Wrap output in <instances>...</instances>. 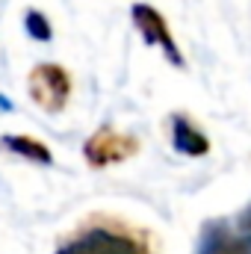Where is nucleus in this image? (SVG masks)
I'll return each instance as SVG.
<instances>
[{
  "label": "nucleus",
  "mask_w": 251,
  "mask_h": 254,
  "mask_svg": "<svg viewBox=\"0 0 251 254\" xmlns=\"http://www.w3.org/2000/svg\"><path fill=\"white\" fill-rule=\"evenodd\" d=\"M54 254H154V243L119 216L92 213L57 243Z\"/></svg>",
  "instance_id": "1"
},
{
  "label": "nucleus",
  "mask_w": 251,
  "mask_h": 254,
  "mask_svg": "<svg viewBox=\"0 0 251 254\" xmlns=\"http://www.w3.org/2000/svg\"><path fill=\"white\" fill-rule=\"evenodd\" d=\"M71 89H74V80L68 74V68L57 63H39L33 65V71L27 74V92H30V101L42 110V113H63L68 98H71Z\"/></svg>",
  "instance_id": "2"
},
{
  "label": "nucleus",
  "mask_w": 251,
  "mask_h": 254,
  "mask_svg": "<svg viewBox=\"0 0 251 254\" xmlns=\"http://www.w3.org/2000/svg\"><path fill=\"white\" fill-rule=\"evenodd\" d=\"M139 154V139L133 133L116 130L113 125L98 127L86 142H83V157L92 169H107L116 163H125Z\"/></svg>",
  "instance_id": "3"
},
{
  "label": "nucleus",
  "mask_w": 251,
  "mask_h": 254,
  "mask_svg": "<svg viewBox=\"0 0 251 254\" xmlns=\"http://www.w3.org/2000/svg\"><path fill=\"white\" fill-rule=\"evenodd\" d=\"M130 18H133L136 30L142 33L145 45L160 48L169 63L178 65V68H184V54H181V48H178V42H175V36H172L166 18H163L154 6H148V3H133V6H130Z\"/></svg>",
  "instance_id": "4"
},
{
  "label": "nucleus",
  "mask_w": 251,
  "mask_h": 254,
  "mask_svg": "<svg viewBox=\"0 0 251 254\" xmlns=\"http://www.w3.org/2000/svg\"><path fill=\"white\" fill-rule=\"evenodd\" d=\"M195 254H251V234L225 219H210L198 234Z\"/></svg>",
  "instance_id": "5"
},
{
  "label": "nucleus",
  "mask_w": 251,
  "mask_h": 254,
  "mask_svg": "<svg viewBox=\"0 0 251 254\" xmlns=\"http://www.w3.org/2000/svg\"><path fill=\"white\" fill-rule=\"evenodd\" d=\"M169 130H172V145H175L178 154H184V157H204L210 151V139L184 113H175L169 119Z\"/></svg>",
  "instance_id": "6"
},
{
  "label": "nucleus",
  "mask_w": 251,
  "mask_h": 254,
  "mask_svg": "<svg viewBox=\"0 0 251 254\" xmlns=\"http://www.w3.org/2000/svg\"><path fill=\"white\" fill-rule=\"evenodd\" d=\"M0 151L15 154V157H24L30 163H39V166H51L54 163V151L42 139L27 136V133H3L0 136Z\"/></svg>",
  "instance_id": "7"
},
{
  "label": "nucleus",
  "mask_w": 251,
  "mask_h": 254,
  "mask_svg": "<svg viewBox=\"0 0 251 254\" xmlns=\"http://www.w3.org/2000/svg\"><path fill=\"white\" fill-rule=\"evenodd\" d=\"M24 27H27V33H30L33 39H39V42H51V39H54L51 21H48L39 9H30V12L24 15Z\"/></svg>",
  "instance_id": "8"
},
{
  "label": "nucleus",
  "mask_w": 251,
  "mask_h": 254,
  "mask_svg": "<svg viewBox=\"0 0 251 254\" xmlns=\"http://www.w3.org/2000/svg\"><path fill=\"white\" fill-rule=\"evenodd\" d=\"M240 228H243V231H249V234H251V204L246 207V210H243V216H240Z\"/></svg>",
  "instance_id": "9"
}]
</instances>
